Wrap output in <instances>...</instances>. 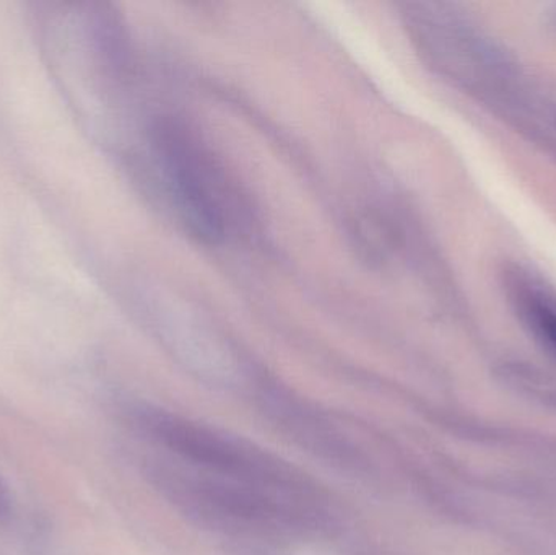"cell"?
<instances>
[{
	"label": "cell",
	"instance_id": "1",
	"mask_svg": "<svg viewBox=\"0 0 556 555\" xmlns=\"http://www.w3.org/2000/svg\"><path fill=\"white\" fill-rule=\"evenodd\" d=\"M156 166L182 222L207 243L224 241L248 214L240 185L201 134L176 116L150 129Z\"/></svg>",
	"mask_w": 556,
	"mask_h": 555
},
{
	"label": "cell",
	"instance_id": "2",
	"mask_svg": "<svg viewBox=\"0 0 556 555\" xmlns=\"http://www.w3.org/2000/svg\"><path fill=\"white\" fill-rule=\"evenodd\" d=\"M519 312L532 332L544 342L548 351L556 355V302L544 290L535 289V283L521 280L516 287Z\"/></svg>",
	"mask_w": 556,
	"mask_h": 555
},
{
	"label": "cell",
	"instance_id": "3",
	"mask_svg": "<svg viewBox=\"0 0 556 555\" xmlns=\"http://www.w3.org/2000/svg\"><path fill=\"white\" fill-rule=\"evenodd\" d=\"M353 227L356 244L368 260L382 261L389 256V251L392 250V230L389 222L381 215L366 212L353 222Z\"/></svg>",
	"mask_w": 556,
	"mask_h": 555
},
{
	"label": "cell",
	"instance_id": "4",
	"mask_svg": "<svg viewBox=\"0 0 556 555\" xmlns=\"http://www.w3.org/2000/svg\"><path fill=\"white\" fill-rule=\"evenodd\" d=\"M13 515V501L5 481L0 476V525L9 524Z\"/></svg>",
	"mask_w": 556,
	"mask_h": 555
}]
</instances>
